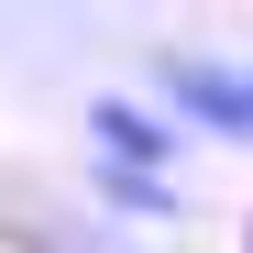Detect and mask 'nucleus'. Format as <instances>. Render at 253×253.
Listing matches in <instances>:
<instances>
[{"instance_id":"1","label":"nucleus","mask_w":253,"mask_h":253,"mask_svg":"<svg viewBox=\"0 0 253 253\" xmlns=\"http://www.w3.org/2000/svg\"><path fill=\"white\" fill-rule=\"evenodd\" d=\"M154 99L209 143H253V55H154Z\"/></svg>"},{"instance_id":"2","label":"nucleus","mask_w":253,"mask_h":253,"mask_svg":"<svg viewBox=\"0 0 253 253\" xmlns=\"http://www.w3.org/2000/svg\"><path fill=\"white\" fill-rule=\"evenodd\" d=\"M88 143L110 176H176V121H154L143 99H88Z\"/></svg>"},{"instance_id":"3","label":"nucleus","mask_w":253,"mask_h":253,"mask_svg":"<svg viewBox=\"0 0 253 253\" xmlns=\"http://www.w3.org/2000/svg\"><path fill=\"white\" fill-rule=\"evenodd\" d=\"M242 253H253V231H242Z\"/></svg>"}]
</instances>
